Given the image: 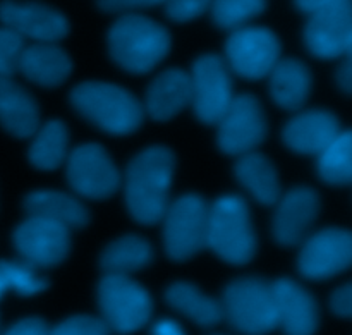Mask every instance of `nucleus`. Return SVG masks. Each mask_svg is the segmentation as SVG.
<instances>
[{
  "mask_svg": "<svg viewBox=\"0 0 352 335\" xmlns=\"http://www.w3.org/2000/svg\"><path fill=\"white\" fill-rule=\"evenodd\" d=\"M175 157L167 147H150L129 162L124 196L131 217L143 226L162 222L168 206Z\"/></svg>",
  "mask_w": 352,
  "mask_h": 335,
  "instance_id": "f257e3e1",
  "label": "nucleus"
},
{
  "mask_svg": "<svg viewBox=\"0 0 352 335\" xmlns=\"http://www.w3.org/2000/svg\"><path fill=\"white\" fill-rule=\"evenodd\" d=\"M170 45L167 28L141 14L122 12L109 31L110 57L131 74H146L157 67Z\"/></svg>",
  "mask_w": 352,
  "mask_h": 335,
  "instance_id": "f03ea898",
  "label": "nucleus"
},
{
  "mask_svg": "<svg viewBox=\"0 0 352 335\" xmlns=\"http://www.w3.org/2000/svg\"><path fill=\"white\" fill-rule=\"evenodd\" d=\"M71 103L88 122L112 136L136 133L144 120V109L122 86L103 81H85L72 88Z\"/></svg>",
  "mask_w": 352,
  "mask_h": 335,
  "instance_id": "7ed1b4c3",
  "label": "nucleus"
},
{
  "mask_svg": "<svg viewBox=\"0 0 352 335\" xmlns=\"http://www.w3.org/2000/svg\"><path fill=\"white\" fill-rule=\"evenodd\" d=\"M206 246L230 265H246L253 260L258 241L246 199L227 195L208 206Z\"/></svg>",
  "mask_w": 352,
  "mask_h": 335,
  "instance_id": "20e7f679",
  "label": "nucleus"
},
{
  "mask_svg": "<svg viewBox=\"0 0 352 335\" xmlns=\"http://www.w3.org/2000/svg\"><path fill=\"white\" fill-rule=\"evenodd\" d=\"M223 316L244 334H268L278 327L272 284L258 277L230 282L222 299Z\"/></svg>",
  "mask_w": 352,
  "mask_h": 335,
  "instance_id": "39448f33",
  "label": "nucleus"
},
{
  "mask_svg": "<svg viewBox=\"0 0 352 335\" xmlns=\"http://www.w3.org/2000/svg\"><path fill=\"white\" fill-rule=\"evenodd\" d=\"M98 306L110 332L117 334L138 332L153 313L150 292L129 275H103L98 284Z\"/></svg>",
  "mask_w": 352,
  "mask_h": 335,
  "instance_id": "423d86ee",
  "label": "nucleus"
},
{
  "mask_svg": "<svg viewBox=\"0 0 352 335\" xmlns=\"http://www.w3.org/2000/svg\"><path fill=\"white\" fill-rule=\"evenodd\" d=\"M164 248L174 261H188L206 248L208 205L198 195H184L168 203L164 217Z\"/></svg>",
  "mask_w": 352,
  "mask_h": 335,
  "instance_id": "0eeeda50",
  "label": "nucleus"
},
{
  "mask_svg": "<svg viewBox=\"0 0 352 335\" xmlns=\"http://www.w3.org/2000/svg\"><path fill=\"white\" fill-rule=\"evenodd\" d=\"M65 162L69 184L82 198L100 202L113 196L119 189V171L102 144H79L71 151Z\"/></svg>",
  "mask_w": 352,
  "mask_h": 335,
  "instance_id": "6e6552de",
  "label": "nucleus"
},
{
  "mask_svg": "<svg viewBox=\"0 0 352 335\" xmlns=\"http://www.w3.org/2000/svg\"><path fill=\"white\" fill-rule=\"evenodd\" d=\"M227 64L250 81L268 78L280 58V41L268 28L241 26L226 41Z\"/></svg>",
  "mask_w": 352,
  "mask_h": 335,
  "instance_id": "1a4fd4ad",
  "label": "nucleus"
},
{
  "mask_svg": "<svg viewBox=\"0 0 352 335\" xmlns=\"http://www.w3.org/2000/svg\"><path fill=\"white\" fill-rule=\"evenodd\" d=\"M191 79V105L205 124H217L232 102V79L222 57L206 54L196 58Z\"/></svg>",
  "mask_w": 352,
  "mask_h": 335,
  "instance_id": "9d476101",
  "label": "nucleus"
},
{
  "mask_svg": "<svg viewBox=\"0 0 352 335\" xmlns=\"http://www.w3.org/2000/svg\"><path fill=\"white\" fill-rule=\"evenodd\" d=\"M217 126L219 148L234 157L256 150L263 143L268 129L260 100L250 93L234 96Z\"/></svg>",
  "mask_w": 352,
  "mask_h": 335,
  "instance_id": "9b49d317",
  "label": "nucleus"
},
{
  "mask_svg": "<svg viewBox=\"0 0 352 335\" xmlns=\"http://www.w3.org/2000/svg\"><path fill=\"white\" fill-rule=\"evenodd\" d=\"M14 248L34 268L57 267L71 251V229L41 217H30L14 230Z\"/></svg>",
  "mask_w": 352,
  "mask_h": 335,
  "instance_id": "f8f14e48",
  "label": "nucleus"
},
{
  "mask_svg": "<svg viewBox=\"0 0 352 335\" xmlns=\"http://www.w3.org/2000/svg\"><path fill=\"white\" fill-rule=\"evenodd\" d=\"M352 236L349 230L323 229L305 241L299 253V272L308 281H327L351 267Z\"/></svg>",
  "mask_w": 352,
  "mask_h": 335,
  "instance_id": "ddd939ff",
  "label": "nucleus"
},
{
  "mask_svg": "<svg viewBox=\"0 0 352 335\" xmlns=\"http://www.w3.org/2000/svg\"><path fill=\"white\" fill-rule=\"evenodd\" d=\"M308 50L318 58H339L352 48V3L339 0L309 14L305 28Z\"/></svg>",
  "mask_w": 352,
  "mask_h": 335,
  "instance_id": "4468645a",
  "label": "nucleus"
},
{
  "mask_svg": "<svg viewBox=\"0 0 352 335\" xmlns=\"http://www.w3.org/2000/svg\"><path fill=\"white\" fill-rule=\"evenodd\" d=\"M0 23L19 36L34 41L62 40L69 33V21L60 10L41 2H0Z\"/></svg>",
  "mask_w": 352,
  "mask_h": 335,
  "instance_id": "2eb2a0df",
  "label": "nucleus"
},
{
  "mask_svg": "<svg viewBox=\"0 0 352 335\" xmlns=\"http://www.w3.org/2000/svg\"><path fill=\"white\" fill-rule=\"evenodd\" d=\"M274 237L280 246H298L308 236L320 212V196L315 189L299 186L275 203Z\"/></svg>",
  "mask_w": 352,
  "mask_h": 335,
  "instance_id": "dca6fc26",
  "label": "nucleus"
},
{
  "mask_svg": "<svg viewBox=\"0 0 352 335\" xmlns=\"http://www.w3.org/2000/svg\"><path fill=\"white\" fill-rule=\"evenodd\" d=\"M278 325L289 335H309L318 330L320 315L315 298L298 282L278 279L272 284Z\"/></svg>",
  "mask_w": 352,
  "mask_h": 335,
  "instance_id": "f3484780",
  "label": "nucleus"
},
{
  "mask_svg": "<svg viewBox=\"0 0 352 335\" xmlns=\"http://www.w3.org/2000/svg\"><path fill=\"white\" fill-rule=\"evenodd\" d=\"M340 134V122L329 110H306L284 127V143L301 155H318Z\"/></svg>",
  "mask_w": 352,
  "mask_h": 335,
  "instance_id": "a211bd4d",
  "label": "nucleus"
},
{
  "mask_svg": "<svg viewBox=\"0 0 352 335\" xmlns=\"http://www.w3.org/2000/svg\"><path fill=\"white\" fill-rule=\"evenodd\" d=\"M17 71L24 78L43 88H57L67 81L72 72V61L60 47L52 41H36L21 52Z\"/></svg>",
  "mask_w": 352,
  "mask_h": 335,
  "instance_id": "6ab92c4d",
  "label": "nucleus"
},
{
  "mask_svg": "<svg viewBox=\"0 0 352 335\" xmlns=\"http://www.w3.org/2000/svg\"><path fill=\"white\" fill-rule=\"evenodd\" d=\"M191 105V79L182 69L160 72L146 89V114L153 120L167 122Z\"/></svg>",
  "mask_w": 352,
  "mask_h": 335,
  "instance_id": "aec40b11",
  "label": "nucleus"
},
{
  "mask_svg": "<svg viewBox=\"0 0 352 335\" xmlns=\"http://www.w3.org/2000/svg\"><path fill=\"white\" fill-rule=\"evenodd\" d=\"M0 124L16 138H31L40 127V109L28 89L0 74Z\"/></svg>",
  "mask_w": 352,
  "mask_h": 335,
  "instance_id": "412c9836",
  "label": "nucleus"
},
{
  "mask_svg": "<svg viewBox=\"0 0 352 335\" xmlns=\"http://www.w3.org/2000/svg\"><path fill=\"white\" fill-rule=\"evenodd\" d=\"M270 95L284 110H299L311 91V72L298 58H278L270 71Z\"/></svg>",
  "mask_w": 352,
  "mask_h": 335,
  "instance_id": "4be33fe9",
  "label": "nucleus"
},
{
  "mask_svg": "<svg viewBox=\"0 0 352 335\" xmlns=\"http://www.w3.org/2000/svg\"><path fill=\"white\" fill-rule=\"evenodd\" d=\"M24 210L30 217H41L65 226L82 229L89 222V212L78 198L60 191H34L24 198Z\"/></svg>",
  "mask_w": 352,
  "mask_h": 335,
  "instance_id": "5701e85b",
  "label": "nucleus"
},
{
  "mask_svg": "<svg viewBox=\"0 0 352 335\" xmlns=\"http://www.w3.org/2000/svg\"><path fill=\"white\" fill-rule=\"evenodd\" d=\"M234 174L261 205H275L282 196L277 169L258 151L239 155V160L234 165Z\"/></svg>",
  "mask_w": 352,
  "mask_h": 335,
  "instance_id": "b1692460",
  "label": "nucleus"
},
{
  "mask_svg": "<svg viewBox=\"0 0 352 335\" xmlns=\"http://www.w3.org/2000/svg\"><path fill=\"white\" fill-rule=\"evenodd\" d=\"M165 301L199 327L217 325L223 318L222 303L203 294L191 282H174L165 291Z\"/></svg>",
  "mask_w": 352,
  "mask_h": 335,
  "instance_id": "393cba45",
  "label": "nucleus"
},
{
  "mask_svg": "<svg viewBox=\"0 0 352 335\" xmlns=\"http://www.w3.org/2000/svg\"><path fill=\"white\" fill-rule=\"evenodd\" d=\"M153 260V248L144 237L129 234L112 241L100 257L103 274L131 275L148 267Z\"/></svg>",
  "mask_w": 352,
  "mask_h": 335,
  "instance_id": "a878e982",
  "label": "nucleus"
},
{
  "mask_svg": "<svg viewBox=\"0 0 352 335\" xmlns=\"http://www.w3.org/2000/svg\"><path fill=\"white\" fill-rule=\"evenodd\" d=\"M28 158L40 171H55L67 158V127L62 120H48L33 134Z\"/></svg>",
  "mask_w": 352,
  "mask_h": 335,
  "instance_id": "bb28decb",
  "label": "nucleus"
},
{
  "mask_svg": "<svg viewBox=\"0 0 352 335\" xmlns=\"http://www.w3.org/2000/svg\"><path fill=\"white\" fill-rule=\"evenodd\" d=\"M318 175L330 186H349L352 181V134L340 131L339 136L318 153Z\"/></svg>",
  "mask_w": 352,
  "mask_h": 335,
  "instance_id": "cd10ccee",
  "label": "nucleus"
},
{
  "mask_svg": "<svg viewBox=\"0 0 352 335\" xmlns=\"http://www.w3.org/2000/svg\"><path fill=\"white\" fill-rule=\"evenodd\" d=\"M213 23L222 30H237L267 9V0H212Z\"/></svg>",
  "mask_w": 352,
  "mask_h": 335,
  "instance_id": "c85d7f7f",
  "label": "nucleus"
},
{
  "mask_svg": "<svg viewBox=\"0 0 352 335\" xmlns=\"http://www.w3.org/2000/svg\"><path fill=\"white\" fill-rule=\"evenodd\" d=\"M0 277H2L7 291L14 289L21 296L38 294L48 288L47 279H41L36 274V268L24 260H0Z\"/></svg>",
  "mask_w": 352,
  "mask_h": 335,
  "instance_id": "c756f323",
  "label": "nucleus"
},
{
  "mask_svg": "<svg viewBox=\"0 0 352 335\" xmlns=\"http://www.w3.org/2000/svg\"><path fill=\"white\" fill-rule=\"evenodd\" d=\"M24 38L7 26L0 28V74L12 76L17 71Z\"/></svg>",
  "mask_w": 352,
  "mask_h": 335,
  "instance_id": "7c9ffc66",
  "label": "nucleus"
},
{
  "mask_svg": "<svg viewBox=\"0 0 352 335\" xmlns=\"http://www.w3.org/2000/svg\"><path fill=\"white\" fill-rule=\"evenodd\" d=\"M109 332L110 329L103 318L91 315L69 316L67 320L50 329V334L54 335H105Z\"/></svg>",
  "mask_w": 352,
  "mask_h": 335,
  "instance_id": "2f4dec72",
  "label": "nucleus"
},
{
  "mask_svg": "<svg viewBox=\"0 0 352 335\" xmlns=\"http://www.w3.org/2000/svg\"><path fill=\"white\" fill-rule=\"evenodd\" d=\"M212 6V0H167L165 14L174 23H189L196 19Z\"/></svg>",
  "mask_w": 352,
  "mask_h": 335,
  "instance_id": "473e14b6",
  "label": "nucleus"
},
{
  "mask_svg": "<svg viewBox=\"0 0 352 335\" xmlns=\"http://www.w3.org/2000/svg\"><path fill=\"white\" fill-rule=\"evenodd\" d=\"M167 0H98V7L105 12H133V10L148 9L160 6Z\"/></svg>",
  "mask_w": 352,
  "mask_h": 335,
  "instance_id": "72a5a7b5",
  "label": "nucleus"
},
{
  "mask_svg": "<svg viewBox=\"0 0 352 335\" xmlns=\"http://www.w3.org/2000/svg\"><path fill=\"white\" fill-rule=\"evenodd\" d=\"M9 335H47L50 334V327L40 316H28V318L19 320V322L12 323L9 329L6 330Z\"/></svg>",
  "mask_w": 352,
  "mask_h": 335,
  "instance_id": "f704fd0d",
  "label": "nucleus"
},
{
  "mask_svg": "<svg viewBox=\"0 0 352 335\" xmlns=\"http://www.w3.org/2000/svg\"><path fill=\"white\" fill-rule=\"evenodd\" d=\"M330 308L337 316L349 318L352 315V285L344 284L330 298Z\"/></svg>",
  "mask_w": 352,
  "mask_h": 335,
  "instance_id": "c9c22d12",
  "label": "nucleus"
},
{
  "mask_svg": "<svg viewBox=\"0 0 352 335\" xmlns=\"http://www.w3.org/2000/svg\"><path fill=\"white\" fill-rule=\"evenodd\" d=\"M151 334H157V335H182L184 334V330H182V327L179 325L177 322H174V320H160V322H157L153 325V329H151Z\"/></svg>",
  "mask_w": 352,
  "mask_h": 335,
  "instance_id": "e433bc0d",
  "label": "nucleus"
},
{
  "mask_svg": "<svg viewBox=\"0 0 352 335\" xmlns=\"http://www.w3.org/2000/svg\"><path fill=\"white\" fill-rule=\"evenodd\" d=\"M337 83H339L340 89L344 93H349L352 91V65H351V58H347L346 62L342 64V67L339 69L337 72Z\"/></svg>",
  "mask_w": 352,
  "mask_h": 335,
  "instance_id": "4c0bfd02",
  "label": "nucleus"
},
{
  "mask_svg": "<svg viewBox=\"0 0 352 335\" xmlns=\"http://www.w3.org/2000/svg\"><path fill=\"white\" fill-rule=\"evenodd\" d=\"M296 6L302 10V12H315V10L323 9V7L330 6L333 2H339V0H294Z\"/></svg>",
  "mask_w": 352,
  "mask_h": 335,
  "instance_id": "58836bf2",
  "label": "nucleus"
},
{
  "mask_svg": "<svg viewBox=\"0 0 352 335\" xmlns=\"http://www.w3.org/2000/svg\"><path fill=\"white\" fill-rule=\"evenodd\" d=\"M6 291H7V288H6V284H3L2 277H0V298H2L3 292H6Z\"/></svg>",
  "mask_w": 352,
  "mask_h": 335,
  "instance_id": "ea45409f",
  "label": "nucleus"
}]
</instances>
